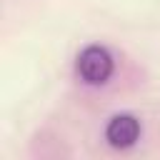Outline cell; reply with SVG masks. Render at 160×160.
Segmentation results:
<instances>
[{
	"mask_svg": "<svg viewBox=\"0 0 160 160\" xmlns=\"http://www.w3.org/2000/svg\"><path fill=\"white\" fill-rule=\"evenodd\" d=\"M75 70L88 85H105L115 72V60L105 45H88L75 60Z\"/></svg>",
	"mask_w": 160,
	"mask_h": 160,
	"instance_id": "1",
	"label": "cell"
},
{
	"mask_svg": "<svg viewBox=\"0 0 160 160\" xmlns=\"http://www.w3.org/2000/svg\"><path fill=\"white\" fill-rule=\"evenodd\" d=\"M105 140L112 145V148H132L138 140H140V120L130 112H120V115H112L105 125Z\"/></svg>",
	"mask_w": 160,
	"mask_h": 160,
	"instance_id": "2",
	"label": "cell"
}]
</instances>
